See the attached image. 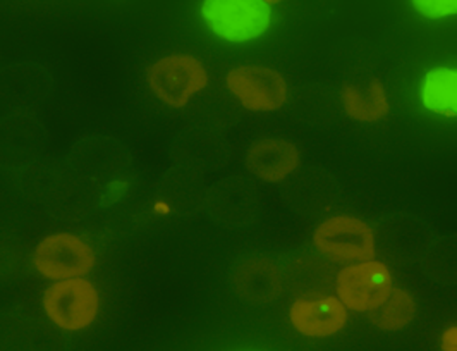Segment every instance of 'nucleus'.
I'll return each instance as SVG.
<instances>
[{
	"mask_svg": "<svg viewBox=\"0 0 457 351\" xmlns=\"http://www.w3.org/2000/svg\"><path fill=\"white\" fill-rule=\"evenodd\" d=\"M44 306L54 324L68 330H78L88 328L95 321L98 295L92 282L66 280L46 289Z\"/></svg>",
	"mask_w": 457,
	"mask_h": 351,
	"instance_id": "nucleus-4",
	"label": "nucleus"
},
{
	"mask_svg": "<svg viewBox=\"0 0 457 351\" xmlns=\"http://www.w3.org/2000/svg\"><path fill=\"white\" fill-rule=\"evenodd\" d=\"M148 83L154 94L170 107H184L187 100L208 83L206 71L191 55H170L148 70Z\"/></svg>",
	"mask_w": 457,
	"mask_h": 351,
	"instance_id": "nucleus-2",
	"label": "nucleus"
},
{
	"mask_svg": "<svg viewBox=\"0 0 457 351\" xmlns=\"http://www.w3.org/2000/svg\"><path fill=\"white\" fill-rule=\"evenodd\" d=\"M392 291L389 269L380 262H365L341 271L337 293L345 306L356 312H370L384 304Z\"/></svg>",
	"mask_w": 457,
	"mask_h": 351,
	"instance_id": "nucleus-6",
	"label": "nucleus"
},
{
	"mask_svg": "<svg viewBox=\"0 0 457 351\" xmlns=\"http://www.w3.org/2000/svg\"><path fill=\"white\" fill-rule=\"evenodd\" d=\"M425 107L442 116H457V71L438 68L427 74L423 85Z\"/></svg>",
	"mask_w": 457,
	"mask_h": 351,
	"instance_id": "nucleus-11",
	"label": "nucleus"
},
{
	"mask_svg": "<svg viewBox=\"0 0 457 351\" xmlns=\"http://www.w3.org/2000/svg\"><path fill=\"white\" fill-rule=\"evenodd\" d=\"M228 87L250 111H275L284 105L287 96L284 78L263 66H241L230 71Z\"/></svg>",
	"mask_w": 457,
	"mask_h": 351,
	"instance_id": "nucleus-7",
	"label": "nucleus"
},
{
	"mask_svg": "<svg viewBox=\"0 0 457 351\" xmlns=\"http://www.w3.org/2000/svg\"><path fill=\"white\" fill-rule=\"evenodd\" d=\"M237 288L248 300H272L280 289L278 276L270 262H250L241 267L237 276Z\"/></svg>",
	"mask_w": 457,
	"mask_h": 351,
	"instance_id": "nucleus-12",
	"label": "nucleus"
},
{
	"mask_svg": "<svg viewBox=\"0 0 457 351\" xmlns=\"http://www.w3.org/2000/svg\"><path fill=\"white\" fill-rule=\"evenodd\" d=\"M297 164V148L289 141H258L250 148L246 157V165L253 174L272 183L282 181L296 169Z\"/></svg>",
	"mask_w": 457,
	"mask_h": 351,
	"instance_id": "nucleus-9",
	"label": "nucleus"
},
{
	"mask_svg": "<svg viewBox=\"0 0 457 351\" xmlns=\"http://www.w3.org/2000/svg\"><path fill=\"white\" fill-rule=\"evenodd\" d=\"M95 254L92 248L72 234H54L46 238L37 252L35 265L48 280H72L92 271Z\"/></svg>",
	"mask_w": 457,
	"mask_h": 351,
	"instance_id": "nucleus-5",
	"label": "nucleus"
},
{
	"mask_svg": "<svg viewBox=\"0 0 457 351\" xmlns=\"http://www.w3.org/2000/svg\"><path fill=\"white\" fill-rule=\"evenodd\" d=\"M427 18H444L457 14V0H418L412 4Z\"/></svg>",
	"mask_w": 457,
	"mask_h": 351,
	"instance_id": "nucleus-14",
	"label": "nucleus"
},
{
	"mask_svg": "<svg viewBox=\"0 0 457 351\" xmlns=\"http://www.w3.org/2000/svg\"><path fill=\"white\" fill-rule=\"evenodd\" d=\"M315 245L334 262H370L375 255L371 228L363 221L347 215L325 221L315 233Z\"/></svg>",
	"mask_w": 457,
	"mask_h": 351,
	"instance_id": "nucleus-3",
	"label": "nucleus"
},
{
	"mask_svg": "<svg viewBox=\"0 0 457 351\" xmlns=\"http://www.w3.org/2000/svg\"><path fill=\"white\" fill-rule=\"evenodd\" d=\"M344 109L358 121H378L389 113V100L380 79H371L365 92L353 85H344Z\"/></svg>",
	"mask_w": 457,
	"mask_h": 351,
	"instance_id": "nucleus-10",
	"label": "nucleus"
},
{
	"mask_svg": "<svg viewBox=\"0 0 457 351\" xmlns=\"http://www.w3.org/2000/svg\"><path fill=\"white\" fill-rule=\"evenodd\" d=\"M416 313V305L411 295L403 289L390 291L389 298L370 310V319L377 328L384 330H397L408 326Z\"/></svg>",
	"mask_w": 457,
	"mask_h": 351,
	"instance_id": "nucleus-13",
	"label": "nucleus"
},
{
	"mask_svg": "<svg viewBox=\"0 0 457 351\" xmlns=\"http://www.w3.org/2000/svg\"><path fill=\"white\" fill-rule=\"evenodd\" d=\"M442 350L457 351V326L447 329L442 336Z\"/></svg>",
	"mask_w": 457,
	"mask_h": 351,
	"instance_id": "nucleus-15",
	"label": "nucleus"
},
{
	"mask_svg": "<svg viewBox=\"0 0 457 351\" xmlns=\"http://www.w3.org/2000/svg\"><path fill=\"white\" fill-rule=\"evenodd\" d=\"M206 24L228 42H248L270 24V4L260 0H208L202 7Z\"/></svg>",
	"mask_w": 457,
	"mask_h": 351,
	"instance_id": "nucleus-1",
	"label": "nucleus"
},
{
	"mask_svg": "<svg viewBox=\"0 0 457 351\" xmlns=\"http://www.w3.org/2000/svg\"><path fill=\"white\" fill-rule=\"evenodd\" d=\"M347 312L336 298L297 300L291 306V322L304 336L323 338L345 326Z\"/></svg>",
	"mask_w": 457,
	"mask_h": 351,
	"instance_id": "nucleus-8",
	"label": "nucleus"
}]
</instances>
